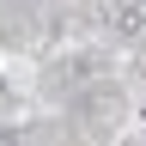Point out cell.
Returning a JSON list of instances; mask_svg holds the SVG:
<instances>
[{
	"mask_svg": "<svg viewBox=\"0 0 146 146\" xmlns=\"http://www.w3.org/2000/svg\"><path fill=\"white\" fill-rule=\"evenodd\" d=\"M110 31H116L122 43H134V36L146 31V6H134V0H116V6H110Z\"/></svg>",
	"mask_w": 146,
	"mask_h": 146,
	"instance_id": "6da1fadb",
	"label": "cell"
},
{
	"mask_svg": "<svg viewBox=\"0 0 146 146\" xmlns=\"http://www.w3.org/2000/svg\"><path fill=\"white\" fill-rule=\"evenodd\" d=\"M0 104H6V79H0Z\"/></svg>",
	"mask_w": 146,
	"mask_h": 146,
	"instance_id": "7a4b0ae2",
	"label": "cell"
}]
</instances>
